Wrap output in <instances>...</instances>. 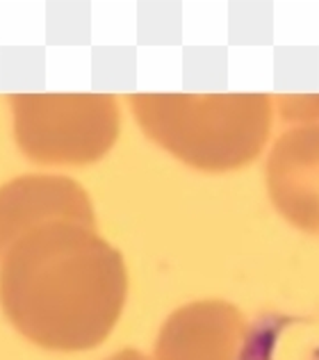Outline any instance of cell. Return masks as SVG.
Masks as SVG:
<instances>
[{"label":"cell","mask_w":319,"mask_h":360,"mask_svg":"<svg viewBox=\"0 0 319 360\" xmlns=\"http://www.w3.org/2000/svg\"><path fill=\"white\" fill-rule=\"evenodd\" d=\"M124 299V264L91 224H44L0 255L7 319L48 352L98 347L115 328Z\"/></svg>","instance_id":"6da1fadb"},{"label":"cell","mask_w":319,"mask_h":360,"mask_svg":"<svg viewBox=\"0 0 319 360\" xmlns=\"http://www.w3.org/2000/svg\"><path fill=\"white\" fill-rule=\"evenodd\" d=\"M12 110L23 153L46 165L96 160L117 132V110L110 96L23 94L12 98Z\"/></svg>","instance_id":"7a4b0ae2"},{"label":"cell","mask_w":319,"mask_h":360,"mask_svg":"<svg viewBox=\"0 0 319 360\" xmlns=\"http://www.w3.org/2000/svg\"><path fill=\"white\" fill-rule=\"evenodd\" d=\"M53 221L93 226L84 189L64 176H25L0 187V255L21 235Z\"/></svg>","instance_id":"3957f363"},{"label":"cell","mask_w":319,"mask_h":360,"mask_svg":"<svg viewBox=\"0 0 319 360\" xmlns=\"http://www.w3.org/2000/svg\"><path fill=\"white\" fill-rule=\"evenodd\" d=\"M242 321L221 303H199L169 319L157 360H240Z\"/></svg>","instance_id":"277c9868"},{"label":"cell","mask_w":319,"mask_h":360,"mask_svg":"<svg viewBox=\"0 0 319 360\" xmlns=\"http://www.w3.org/2000/svg\"><path fill=\"white\" fill-rule=\"evenodd\" d=\"M108 360H146L142 354H137V352H121V354H117V356H112V358H108Z\"/></svg>","instance_id":"5b68a950"}]
</instances>
